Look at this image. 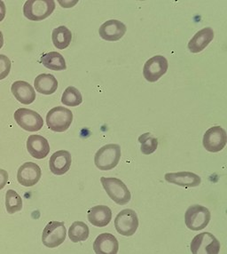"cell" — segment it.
<instances>
[{
    "instance_id": "14",
    "label": "cell",
    "mask_w": 227,
    "mask_h": 254,
    "mask_svg": "<svg viewBox=\"0 0 227 254\" xmlns=\"http://www.w3.org/2000/svg\"><path fill=\"white\" fill-rule=\"evenodd\" d=\"M164 179L170 184H175L184 188L198 187L202 182V179L199 175L191 172L169 173L164 175Z\"/></svg>"
},
{
    "instance_id": "21",
    "label": "cell",
    "mask_w": 227,
    "mask_h": 254,
    "mask_svg": "<svg viewBox=\"0 0 227 254\" xmlns=\"http://www.w3.org/2000/svg\"><path fill=\"white\" fill-rule=\"evenodd\" d=\"M34 86L38 93L50 95L55 93L58 88V81L54 75L40 74L34 81Z\"/></svg>"
},
{
    "instance_id": "13",
    "label": "cell",
    "mask_w": 227,
    "mask_h": 254,
    "mask_svg": "<svg viewBox=\"0 0 227 254\" xmlns=\"http://www.w3.org/2000/svg\"><path fill=\"white\" fill-rule=\"evenodd\" d=\"M126 26L118 20H110L100 27L99 34L101 38L110 42L120 40L126 33Z\"/></svg>"
},
{
    "instance_id": "25",
    "label": "cell",
    "mask_w": 227,
    "mask_h": 254,
    "mask_svg": "<svg viewBox=\"0 0 227 254\" xmlns=\"http://www.w3.org/2000/svg\"><path fill=\"white\" fill-rule=\"evenodd\" d=\"M5 209L9 214L20 212L22 209L21 195L13 190H8L5 193Z\"/></svg>"
},
{
    "instance_id": "16",
    "label": "cell",
    "mask_w": 227,
    "mask_h": 254,
    "mask_svg": "<svg viewBox=\"0 0 227 254\" xmlns=\"http://www.w3.org/2000/svg\"><path fill=\"white\" fill-rule=\"evenodd\" d=\"M118 250L119 243L112 234H101L93 243V251L96 254H117Z\"/></svg>"
},
{
    "instance_id": "10",
    "label": "cell",
    "mask_w": 227,
    "mask_h": 254,
    "mask_svg": "<svg viewBox=\"0 0 227 254\" xmlns=\"http://www.w3.org/2000/svg\"><path fill=\"white\" fill-rule=\"evenodd\" d=\"M227 142V131L221 127L210 128L203 136V147L209 152H219L223 149Z\"/></svg>"
},
{
    "instance_id": "5",
    "label": "cell",
    "mask_w": 227,
    "mask_h": 254,
    "mask_svg": "<svg viewBox=\"0 0 227 254\" xmlns=\"http://www.w3.org/2000/svg\"><path fill=\"white\" fill-rule=\"evenodd\" d=\"M211 218V212L208 208L194 204L188 207L185 212V225L191 230L199 231L206 228L210 223Z\"/></svg>"
},
{
    "instance_id": "18",
    "label": "cell",
    "mask_w": 227,
    "mask_h": 254,
    "mask_svg": "<svg viewBox=\"0 0 227 254\" xmlns=\"http://www.w3.org/2000/svg\"><path fill=\"white\" fill-rule=\"evenodd\" d=\"M11 91L18 102L29 105L36 100V92L33 87L25 81H15L12 85Z\"/></svg>"
},
{
    "instance_id": "29",
    "label": "cell",
    "mask_w": 227,
    "mask_h": 254,
    "mask_svg": "<svg viewBox=\"0 0 227 254\" xmlns=\"http://www.w3.org/2000/svg\"><path fill=\"white\" fill-rule=\"evenodd\" d=\"M8 182V173L5 170L0 169V190L4 189Z\"/></svg>"
},
{
    "instance_id": "23",
    "label": "cell",
    "mask_w": 227,
    "mask_h": 254,
    "mask_svg": "<svg viewBox=\"0 0 227 254\" xmlns=\"http://www.w3.org/2000/svg\"><path fill=\"white\" fill-rule=\"evenodd\" d=\"M52 39L55 47L57 49L64 50L71 43L72 33L66 26H59L53 30Z\"/></svg>"
},
{
    "instance_id": "1",
    "label": "cell",
    "mask_w": 227,
    "mask_h": 254,
    "mask_svg": "<svg viewBox=\"0 0 227 254\" xmlns=\"http://www.w3.org/2000/svg\"><path fill=\"white\" fill-rule=\"evenodd\" d=\"M55 9L54 0H28L23 6V14L30 21H43L49 17Z\"/></svg>"
},
{
    "instance_id": "24",
    "label": "cell",
    "mask_w": 227,
    "mask_h": 254,
    "mask_svg": "<svg viewBox=\"0 0 227 254\" xmlns=\"http://www.w3.org/2000/svg\"><path fill=\"white\" fill-rule=\"evenodd\" d=\"M89 235V227L83 221H75L68 230V237L73 243L86 241Z\"/></svg>"
},
{
    "instance_id": "15",
    "label": "cell",
    "mask_w": 227,
    "mask_h": 254,
    "mask_svg": "<svg viewBox=\"0 0 227 254\" xmlns=\"http://www.w3.org/2000/svg\"><path fill=\"white\" fill-rule=\"evenodd\" d=\"M27 149L31 157L36 159H43L50 153V145L45 137L33 134L27 140Z\"/></svg>"
},
{
    "instance_id": "4",
    "label": "cell",
    "mask_w": 227,
    "mask_h": 254,
    "mask_svg": "<svg viewBox=\"0 0 227 254\" xmlns=\"http://www.w3.org/2000/svg\"><path fill=\"white\" fill-rule=\"evenodd\" d=\"M73 122V113L71 110L64 107L53 108L47 113V127L52 131L63 132L67 131Z\"/></svg>"
},
{
    "instance_id": "17",
    "label": "cell",
    "mask_w": 227,
    "mask_h": 254,
    "mask_svg": "<svg viewBox=\"0 0 227 254\" xmlns=\"http://www.w3.org/2000/svg\"><path fill=\"white\" fill-rule=\"evenodd\" d=\"M72 157L67 150H59L52 155L49 161L51 172L55 175H63L71 166Z\"/></svg>"
},
{
    "instance_id": "9",
    "label": "cell",
    "mask_w": 227,
    "mask_h": 254,
    "mask_svg": "<svg viewBox=\"0 0 227 254\" xmlns=\"http://www.w3.org/2000/svg\"><path fill=\"white\" fill-rule=\"evenodd\" d=\"M14 120L20 127L28 131H38L44 126L42 117L34 110L21 108L14 112Z\"/></svg>"
},
{
    "instance_id": "30",
    "label": "cell",
    "mask_w": 227,
    "mask_h": 254,
    "mask_svg": "<svg viewBox=\"0 0 227 254\" xmlns=\"http://www.w3.org/2000/svg\"><path fill=\"white\" fill-rule=\"evenodd\" d=\"M5 13H6V9H5L4 1L0 0V21L4 20L5 17Z\"/></svg>"
},
{
    "instance_id": "3",
    "label": "cell",
    "mask_w": 227,
    "mask_h": 254,
    "mask_svg": "<svg viewBox=\"0 0 227 254\" xmlns=\"http://www.w3.org/2000/svg\"><path fill=\"white\" fill-rule=\"evenodd\" d=\"M101 182L107 194L114 203L119 205H125L130 202L131 198L130 190L121 180L101 177Z\"/></svg>"
},
{
    "instance_id": "6",
    "label": "cell",
    "mask_w": 227,
    "mask_h": 254,
    "mask_svg": "<svg viewBox=\"0 0 227 254\" xmlns=\"http://www.w3.org/2000/svg\"><path fill=\"white\" fill-rule=\"evenodd\" d=\"M66 237L67 229L64 222L50 221L43 231V244L47 248H56L65 241Z\"/></svg>"
},
{
    "instance_id": "26",
    "label": "cell",
    "mask_w": 227,
    "mask_h": 254,
    "mask_svg": "<svg viewBox=\"0 0 227 254\" xmlns=\"http://www.w3.org/2000/svg\"><path fill=\"white\" fill-rule=\"evenodd\" d=\"M61 102L65 106H79L83 102V96L79 90L76 89V87L68 86L67 89L64 91L61 97Z\"/></svg>"
},
{
    "instance_id": "20",
    "label": "cell",
    "mask_w": 227,
    "mask_h": 254,
    "mask_svg": "<svg viewBox=\"0 0 227 254\" xmlns=\"http://www.w3.org/2000/svg\"><path fill=\"white\" fill-rule=\"evenodd\" d=\"M214 38V31L211 28L199 30L188 43V49L193 54L203 51Z\"/></svg>"
},
{
    "instance_id": "31",
    "label": "cell",
    "mask_w": 227,
    "mask_h": 254,
    "mask_svg": "<svg viewBox=\"0 0 227 254\" xmlns=\"http://www.w3.org/2000/svg\"><path fill=\"white\" fill-rule=\"evenodd\" d=\"M3 46H4V37H3L1 30H0V49L3 47Z\"/></svg>"
},
{
    "instance_id": "19",
    "label": "cell",
    "mask_w": 227,
    "mask_h": 254,
    "mask_svg": "<svg viewBox=\"0 0 227 254\" xmlns=\"http://www.w3.org/2000/svg\"><path fill=\"white\" fill-rule=\"evenodd\" d=\"M112 220V211L107 205H97L92 207L88 211V220L91 224L104 228L110 224Z\"/></svg>"
},
{
    "instance_id": "8",
    "label": "cell",
    "mask_w": 227,
    "mask_h": 254,
    "mask_svg": "<svg viewBox=\"0 0 227 254\" xmlns=\"http://www.w3.org/2000/svg\"><path fill=\"white\" fill-rule=\"evenodd\" d=\"M139 218L135 211L124 209L119 212L114 220V227L118 233L124 237L133 236L139 228Z\"/></svg>"
},
{
    "instance_id": "22",
    "label": "cell",
    "mask_w": 227,
    "mask_h": 254,
    "mask_svg": "<svg viewBox=\"0 0 227 254\" xmlns=\"http://www.w3.org/2000/svg\"><path fill=\"white\" fill-rule=\"evenodd\" d=\"M40 63L51 70L60 71L67 68L66 61L63 56L57 52H50L43 55L40 58Z\"/></svg>"
},
{
    "instance_id": "12",
    "label": "cell",
    "mask_w": 227,
    "mask_h": 254,
    "mask_svg": "<svg viewBox=\"0 0 227 254\" xmlns=\"http://www.w3.org/2000/svg\"><path fill=\"white\" fill-rule=\"evenodd\" d=\"M41 175V169L37 164L27 162L20 166L18 170L17 180L22 186L32 187L39 182Z\"/></svg>"
},
{
    "instance_id": "2",
    "label": "cell",
    "mask_w": 227,
    "mask_h": 254,
    "mask_svg": "<svg viewBox=\"0 0 227 254\" xmlns=\"http://www.w3.org/2000/svg\"><path fill=\"white\" fill-rule=\"evenodd\" d=\"M121 159V147L118 144H108L98 150L94 163L98 169L110 171L118 165Z\"/></svg>"
},
{
    "instance_id": "11",
    "label": "cell",
    "mask_w": 227,
    "mask_h": 254,
    "mask_svg": "<svg viewBox=\"0 0 227 254\" xmlns=\"http://www.w3.org/2000/svg\"><path fill=\"white\" fill-rule=\"evenodd\" d=\"M169 68L168 61L163 55H156L147 60L144 65L143 76L148 82L159 80Z\"/></svg>"
},
{
    "instance_id": "7",
    "label": "cell",
    "mask_w": 227,
    "mask_h": 254,
    "mask_svg": "<svg viewBox=\"0 0 227 254\" xmlns=\"http://www.w3.org/2000/svg\"><path fill=\"white\" fill-rule=\"evenodd\" d=\"M190 249L193 254H219L220 243L210 232H203L195 236Z\"/></svg>"
},
{
    "instance_id": "28",
    "label": "cell",
    "mask_w": 227,
    "mask_h": 254,
    "mask_svg": "<svg viewBox=\"0 0 227 254\" xmlns=\"http://www.w3.org/2000/svg\"><path fill=\"white\" fill-rule=\"evenodd\" d=\"M12 64L7 56L0 55V80H3L8 76L11 70Z\"/></svg>"
},
{
    "instance_id": "27",
    "label": "cell",
    "mask_w": 227,
    "mask_h": 254,
    "mask_svg": "<svg viewBox=\"0 0 227 254\" xmlns=\"http://www.w3.org/2000/svg\"><path fill=\"white\" fill-rule=\"evenodd\" d=\"M141 144V152L144 155H150L156 151L158 147V140L150 132H146L139 137Z\"/></svg>"
}]
</instances>
